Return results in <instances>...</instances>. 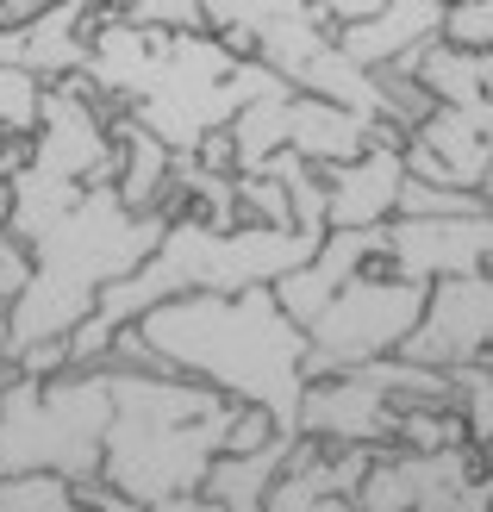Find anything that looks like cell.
I'll list each match as a JSON object with an SVG mask.
<instances>
[{
	"label": "cell",
	"mask_w": 493,
	"mask_h": 512,
	"mask_svg": "<svg viewBox=\"0 0 493 512\" xmlns=\"http://www.w3.org/2000/svg\"><path fill=\"white\" fill-rule=\"evenodd\" d=\"M113 381V431H107V463L100 475L132 500H169L206 488L213 463L225 456L231 413L238 400L206 388L175 369H119L107 363Z\"/></svg>",
	"instance_id": "7a4b0ae2"
},
{
	"label": "cell",
	"mask_w": 493,
	"mask_h": 512,
	"mask_svg": "<svg viewBox=\"0 0 493 512\" xmlns=\"http://www.w3.org/2000/svg\"><path fill=\"white\" fill-rule=\"evenodd\" d=\"M456 394H462V425H469V438L493 444V356L456 369Z\"/></svg>",
	"instance_id": "cb8c5ba5"
},
{
	"label": "cell",
	"mask_w": 493,
	"mask_h": 512,
	"mask_svg": "<svg viewBox=\"0 0 493 512\" xmlns=\"http://www.w3.org/2000/svg\"><path fill=\"white\" fill-rule=\"evenodd\" d=\"M157 512H231V506H219L206 488H194V494H169V500H157Z\"/></svg>",
	"instance_id": "f546056e"
},
{
	"label": "cell",
	"mask_w": 493,
	"mask_h": 512,
	"mask_svg": "<svg viewBox=\"0 0 493 512\" xmlns=\"http://www.w3.org/2000/svg\"><path fill=\"white\" fill-rule=\"evenodd\" d=\"M113 0H57L50 13L25 19V25H0V63L32 69L38 82H69V75H88L94 57V32L107 19Z\"/></svg>",
	"instance_id": "8fae6325"
},
{
	"label": "cell",
	"mask_w": 493,
	"mask_h": 512,
	"mask_svg": "<svg viewBox=\"0 0 493 512\" xmlns=\"http://www.w3.org/2000/svg\"><path fill=\"white\" fill-rule=\"evenodd\" d=\"M44 119V82L19 63H0V132H38Z\"/></svg>",
	"instance_id": "7402d4cb"
},
{
	"label": "cell",
	"mask_w": 493,
	"mask_h": 512,
	"mask_svg": "<svg viewBox=\"0 0 493 512\" xmlns=\"http://www.w3.org/2000/svg\"><path fill=\"white\" fill-rule=\"evenodd\" d=\"M169 225H175L169 207L163 213H132L113 182L88 188L82 207L63 213L32 244V281H25V294L7 306L13 313V350L44 344V338H69L119 275H132L138 263L157 256Z\"/></svg>",
	"instance_id": "3957f363"
},
{
	"label": "cell",
	"mask_w": 493,
	"mask_h": 512,
	"mask_svg": "<svg viewBox=\"0 0 493 512\" xmlns=\"http://www.w3.org/2000/svg\"><path fill=\"white\" fill-rule=\"evenodd\" d=\"M481 194H487V213H493V169H487V182H481Z\"/></svg>",
	"instance_id": "d6a6232c"
},
{
	"label": "cell",
	"mask_w": 493,
	"mask_h": 512,
	"mask_svg": "<svg viewBox=\"0 0 493 512\" xmlns=\"http://www.w3.org/2000/svg\"><path fill=\"white\" fill-rule=\"evenodd\" d=\"M425 306H431V281L394 275L387 263L362 269L306 325V375L325 381V375H350L362 363H381V356H400L406 338L419 331Z\"/></svg>",
	"instance_id": "8992f818"
},
{
	"label": "cell",
	"mask_w": 493,
	"mask_h": 512,
	"mask_svg": "<svg viewBox=\"0 0 493 512\" xmlns=\"http://www.w3.org/2000/svg\"><path fill=\"white\" fill-rule=\"evenodd\" d=\"M288 456H294V431L269 438L263 450H225L213 475H206V494L231 512H269V494H275L281 469H288Z\"/></svg>",
	"instance_id": "ac0fdd59"
},
{
	"label": "cell",
	"mask_w": 493,
	"mask_h": 512,
	"mask_svg": "<svg viewBox=\"0 0 493 512\" xmlns=\"http://www.w3.org/2000/svg\"><path fill=\"white\" fill-rule=\"evenodd\" d=\"M313 7L337 25V32H344V25H362V19H375L387 0H313Z\"/></svg>",
	"instance_id": "f1b7e54d"
},
{
	"label": "cell",
	"mask_w": 493,
	"mask_h": 512,
	"mask_svg": "<svg viewBox=\"0 0 493 512\" xmlns=\"http://www.w3.org/2000/svg\"><path fill=\"white\" fill-rule=\"evenodd\" d=\"M331 188V232H356V225H387L400 219V194H406V150L394 144H369L350 163L325 169Z\"/></svg>",
	"instance_id": "5bb4252c"
},
{
	"label": "cell",
	"mask_w": 493,
	"mask_h": 512,
	"mask_svg": "<svg viewBox=\"0 0 493 512\" xmlns=\"http://www.w3.org/2000/svg\"><path fill=\"white\" fill-rule=\"evenodd\" d=\"M119 13L150 32H213L206 25V0H119Z\"/></svg>",
	"instance_id": "603a6c76"
},
{
	"label": "cell",
	"mask_w": 493,
	"mask_h": 512,
	"mask_svg": "<svg viewBox=\"0 0 493 512\" xmlns=\"http://www.w3.org/2000/svg\"><path fill=\"white\" fill-rule=\"evenodd\" d=\"M238 200H244V219L250 225H294V200L288 188L263 169H238Z\"/></svg>",
	"instance_id": "d4e9b609"
},
{
	"label": "cell",
	"mask_w": 493,
	"mask_h": 512,
	"mask_svg": "<svg viewBox=\"0 0 493 512\" xmlns=\"http://www.w3.org/2000/svg\"><path fill=\"white\" fill-rule=\"evenodd\" d=\"M331 232H300V225H206L200 213H181L150 263L119 275L100 294L94 313L107 325H138L150 306L175 294H244L275 288L288 269H300Z\"/></svg>",
	"instance_id": "277c9868"
},
{
	"label": "cell",
	"mask_w": 493,
	"mask_h": 512,
	"mask_svg": "<svg viewBox=\"0 0 493 512\" xmlns=\"http://www.w3.org/2000/svg\"><path fill=\"white\" fill-rule=\"evenodd\" d=\"M412 69L444 107H493V50H462L450 38H437L419 50Z\"/></svg>",
	"instance_id": "d6986e66"
},
{
	"label": "cell",
	"mask_w": 493,
	"mask_h": 512,
	"mask_svg": "<svg viewBox=\"0 0 493 512\" xmlns=\"http://www.w3.org/2000/svg\"><path fill=\"white\" fill-rule=\"evenodd\" d=\"M387 269L412 281H444V275H481L493 269V213L469 219H387Z\"/></svg>",
	"instance_id": "30bf717a"
},
{
	"label": "cell",
	"mask_w": 493,
	"mask_h": 512,
	"mask_svg": "<svg viewBox=\"0 0 493 512\" xmlns=\"http://www.w3.org/2000/svg\"><path fill=\"white\" fill-rule=\"evenodd\" d=\"M369 144H375V119L369 113L337 107V100H325V94L294 88V100H288V150H294V157L331 169V163L362 157Z\"/></svg>",
	"instance_id": "2e32d148"
},
{
	"label": "cell",
	"mask_w": 493,
	"mask_h": 512,
	"mask_svg": "<svg viewBox=\"0 0 493 512\" xmlns=\"http://www.w3.org/2000/svg\"><path fill=\"white\" fill-rule=\"evenodd\" d=\"M406 169L419 182H450V188H481L493 169V107H444L406 132Z\"/></svg>",
	"instance_id": "7c38bea8"
},
{
	"label": "cell",
	"mask_w": 493,
	"mask_h": 512,
	"mask_svg": "<svg viewBox=\"0 0 493 512\" xmlns=\"http://www.w3.org/2000/svg\"><path fill=\"white\" fill-rule=\"evenodd\" d=\"M400 213H412V219H469V213H487V194L481 188H450V182H419V175L406 169Z\"/></svg>",
	"instance_id": "44dd1931"
},
{
	"label": "cell",
	"mask_w": 493,
	"mask_h": 512,
	"mask_svg": "<svg viewBox=\"0 0 493 512\" xmlns=\"http://www.w3.org/2000/svg\"><path fill=\"white\" fill-rule=\"evenodd\" d=\"M206 25L238 50V57L269 63L306 88L319 63L337 50V25L313 7V0H206Z\"/></svg>",
	"instance_id": "52a82bcc"
},
{
	"label": "cell",
	"mask_w": 493,
	"mask_h": 512,
	"mask_svg": "<svg viewBox=\"0 0 493 512\" xmlns=\"http://www.w3.org/2000/svg\"><path fill=\"white\" fill-rule=\"evenodd\" d=\"M444 38L462 50H493V0H450Z\"/></svg>",
	"instance_id": "484cf974"
},
{
	"label": "cell",
	"mask_w": 493,
	"mask_h": 512,
	"mask_svg": "<svg viewBox=\"0 0 493 512\" xmlns=\"http://www.w3.org/2000/svg\"><path fill=\"white\" fill-rule=\"evenodd\" d=\"M25 281H32V244L0 232V306H13L25 294Z\"/></svg>",
	"instance_id": "4316f807"
},
{
	"label": "cell",
	"mask_w": 493,
	"mask_h": 512,
	"mask_svg": "<svg viewBox=\"0 0 493 512\" xmlns=\"http://www.w3.org/2000/svg\"><path fill=\"white\" fill-rule=\"evenodd\" d=\"M375 263H387V225H356V232H331L313 256H306L300 269H288L275 281V300L288 306V313L300 319V325H313L325 306H331V294L344 288V281H356L362 269H375Z\"/></svg>",
	"instance_id": "4fadbf2b"
},
{
	"label": "cell",
	"mask_w": 493,
	"mask_h": 512,
	"mask_svg": "<svg viewBox=\"0 0 493 512\" xmlns=\"http://www.w3.org/2000/svg\"><path fill=\"white\" fill-rule=\"evenodd\" d=\"M400 356H412L425 369H450V375L469 363H487L493 356V269L431 281V306Z\"/></svg>",
	"instance_id": "ba28073f"
},
{
	"label": "cell",
	"mask_w": 493,
	"mask_h": 512,
	"mask_svg": "<svg viewBox=\"0 0 493 512\" xmlns=\"http://www.w3.org/2000/svg\"><path fill=\"white\" fill-rule=\"evenodd\" d=\"M13 225V182H0V232Z\"/></svg>",
	"instance_id": "1f68e13d"
},
{
	"label": "cell",
	"mask_w": 493,
	"mask_h": 512,
	"mask_svg": "<svg viewBox=\"0 0 493 512\" xmlns=\"http://www.w3.org/2000/svg\"><path fill=\"white\" fill-rule=\"evenodd\" d=\"M82 500L94 506V512H157L150 500H132V494H119L107 475H94V481H82Z\"/></svg>",
	"instance_id": "83f0119b"
},
{
	"label": "cell",
	"mask_w": 493,
	"mask_h": 512,
	"mask_svg": "<svg viewBox=\"0 0 493 512\" xmlns=\"http://www.w3.org/2000/svg\"><path fill=\"white\" fill-rule=\"evenodd\" d=\"M50 7H57V0H0V25H25V19H38Z\"/></svg>",
	"instance_id": "4dcf8cb0"
},
{
	"label": "cell",
	"mask_w": 493,
	"mask_h": 512,
	"mask_svg": "<svg viewBox=\"0 0 493 512\" xmlns=\"http://www.w3.org/2000/svg\"><path fill=\"white\" fill-rule=\"evenodd\" d=\"M113 431V381L100 369L63 375H7L0 381V475L57 469L69 481H94L107 463Z\"/></svg>",
	"instance_id": "5b68a950"
},
{
	"label": "cell",
	"mask_w": 493,
	"mask_h": 512,
	"mask_svg": "<svg viewBox=\"0 0 493 512\" xmlns=\"http://www.w3.org/2000/svg\"><path fill=\"white\" fill-rule=\"evenodd\" d=\"M300 431H306V438H319V444H369V450H394L400 406L387 400L375 363H362V369H350V375L306 381Z\"/></svg>",
	"instance_id": "9c48e42d"
},
{
	"label": "cell",
	"mask_w": 493,
	"mask_h": 512,
	"mask_svg": "<svg viewBox=\"0 0 493 512\" xmlns=\"http://www.w3.org/2000/svg\"><path fill=\"white\" fill-rule=\"evenodd\" d=\"M444 13L450 0H387L375 19L362 25H344L337 44H344V57H356L362 69H387V63H419V50L444 38Z\"/></svg>",
	"instance_id": "9a60e30c"
},
{
	"label": "cell",
	"mask_w": 493,
	"mask_h": 512,
	"mask_svg": "<svg viewBox=\"0 0 493 512\" xmlns=\"http://www.w3.org/2000/svg\"><path fill=\"white\" fill-rule=\"evenodd\" d=\"M113 138H119V182H113L119 200L132 213H163L169 194H175V163L181 157L132 113H113Z\"/></svg>",
	"instance_id": "e0dca14e"
},
{
	"label": "cell",
	"mask_w": 493,
	"mask_h": 512,
	"mask_svg": "<svg viewBox=\"0 0 493 512\" xmlns=\"http://www.w3.org/2000/svg\"><path fill=\"white\" fill-rule=\"evenodd\" d=\"M150 350L175 375H194L231 400L269 406L281 431H300L306 400V325L275 300V288L244 294H175L138 319Z\"/></svg>",
	"instance_id": "6da1fadb"
},
{
	"label": "cell",
	"mask_w": 493,
	"mask_h": 512,
	"mask_svg": "<svg viewBox=\"0 0 493 512\" xmlns=\"http://www.w3.org/2000/svg\"><path fill=\"white\" fill-rule=\"evenodd\" d=\"M75 506H82V481H69L57 469L0 475V512H75Z\"/></svg>",
	"instance_id": "ffe728a7"
}]
</instances>
